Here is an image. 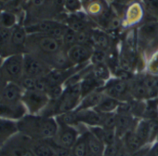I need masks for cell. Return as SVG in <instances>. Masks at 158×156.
Segmentation results:
<instances>
[{
	"label": "cell",
	"instance_id": "6da1fadb",
	"mask_svg": "<svg viewBox=\"0 0 158 156\" xmlns=\"http://www.w3.org/2000/svg\"><path fill=\"white\" fill-rule=\"evenodd\" d=\"M26 52L39 57L54 69H65L73 66L68 59L62 42L48 35L28 34Z\"/></svg>",
	"mask_w": 158,
	"mask_h": 156
},
{
	"label": "cell",
	"instance_id": "7a4b0ae2",
	"mask_svg": "<svg viewBox=\"0 0 158 156\" xmlns=\"http://www.w3.org/2000/svg\"><path fill=\"white\" fill-rule=\"evenodd\" d=\"M19 134L32 139L41 140L55 137L58 123L54 117L40 114H27L17 122Z\"/></svg>",
	"mask_w": 158,
	"mask_h": 156
},
{
	"label": "cell",
	"instance_id": "3957f363",
	"mask_svg": "<svg viewBox=\"0 0 158 156\" xmlns=\"http://www.w3.org/2000/svg\"><path fill=\"white\" fill-rule=\"evenodd\" d=\"M83 11L92 21V23L104 29L110 19L114 14L109 0H84Z\"/></svg>",
	"mask_w": 158,
	"mask_h": 156
},
{
	"label": "cell",
	"instance_id": "277c9868",
	"mask_svg": "<svg viewBox=\"0 0 158 156\" xmlns=\"http://www.w3.org/2000/svg\"><path fill=\"white\" fill-rule=\"evenodd\" d=\"M1 70L8 82L19 83L24 76L23 54H13L3 59Z\"/></svg>",
	"mask_w": 158,
	"mask_h": 156
},
{
	"label": "cell",
	"instance_id": "5b68a950",
	"mask_svg": "<svg viewBox=\"0 0 158 156\" xmlns=\"http://www.w3.org/2000/svg\"><path fill=\"white\" fill-rule=\"evenodd\" d=\"M49 100L47 93L39 90H25L22 97L28 114H40L48 106Z\"/></svg>",
	"mask_w": 158,
	"mask_h": 156
},
{
	"label": "cell",
	"instance_id": "8992f818",
	"mask_svg": "<svg viewBox=\"0 0 158 156\" xmlns=\"http://www.w3.org/2000/svg\"><path fill=\"white\" fill-rule=\"evenodd\" d=\"M105 95L114 97L121 102H129L133 99L127 81L117 77H112L102 87Z\"/></svg>",
	"mask_w": 158,
	"mask_h": 156
},
{
	"label": "cell",
	"instance_id": "52a82bcc",
	"mask_svg": "<svg viewBox=\"0 0 158 156\" xmlns=\"http://www.w3.org/2000/svg\"><path fill=\"white\" fill-rule=\"evenodd\" d=\"M23 69L24 76L32 78H44L53 68H51L39 57L26 52L23 54Z\"/></svg>",
	"mask_w": 158,
	"mask_h": 156
},
{
	"label": "cell",
	"instance_id": "ba28073f",
	"mask_svg": "<svg viewBox=\"0 0 158 156\" xmlns=\"http://www.w3.org/2000/svg\"><path fill=\"white\" fill-rule=\"evenodd\" d=\"M88 127L85 125H80L79 127L67 125L63 123H58V131L53 137L60 145L67 148L72 149V147L74 145V143L77 141L78 137L80 136L81 133Z\"/></svg>",
	"mask_w": 158,
	"mask_h": 156
},
{
	"label": "cell",
	"instance_id": "9c48e42d",
	"mask_svg": "<svg viewBox=\"0 0 158 156\" xmlns=\"http://www.w3.org/2000/svg\"><path fill=\"white\" fill-rule=\"evenodd\" d=\"M122 27L127 29L138 28L147 21L146 13L141 2L135 3L128 7L121 16Z\"/></svg>",
	"mask_w": 158,
	"mask_h": 156
},
{
	"label": "cell",
	"instance_id": "30bf717a",
	"mask_svg": "<svg viewBox=\"0 0 158 156\" xmlns=\"http://www.w3.org/2000/svg\"><path fill=\"white\" fill-rule=\"evenodd\" d=\"M94 48L91 45L75 43L67 51V56L73 65H81L90 63Z\"/></svg>",
	"mask_w": 158,
	"mask_h": 156
},
{
	"label": "cell",
	"instance_id": "8fae6325",
	"mask_svg": "<svg viewBox=\"0 0 158 156\" xmlns=\"http://www.w3.org/2000/svg\"><path fill=\"white\" fill-rule=\"evenodd\" d=\"M27 114L28 111L23 102L12 103L0 98V118L18 122Z\"/></svg>",
	"mask_w": 158,
	"mask_h": 156
},
{
	"label": "cell",
	"instance_id": "7c38bea8",
	"mask_svg": "<svg viewBox=\"0 0 158 156\" xmlns=\"http://www.w3.org/2000/svg\"><path fill=\"white\" fill-rule=\"evenodd\" d=\"M63 24L56 19H44L24 25L28 34H44L52 37L54 32Z\"/></svg>",
	"mask_w": 158,
	"mask_h": 156
},
{
	"label": "cell",
	"instance_id": "4fadbf2b",
	"mask_svg": "<svg viewBox=\"0 0 158 156\" xmlns=\"http://www.w3.org/2000/svg\"><path fill=\"white\" fill-rule=\"evenodd\" d=\"M28 33L23 24H18L12 28L10 38V55L24 54L26 52V41Z\"/></svg>",
	"mask_w": 158,
	"mask_h": 156
},
{
	"label": "cell",
	"instance_id": "5bb4252c",
	"mask_svg": "<svg viewBox=\"0 0 158 156\" xmlns=\"http://www.w3.org/2000/svg\"><path fill=\"white\" fill-rule=\"evenodd\" d=\"M75 117L78 124L85 125L88 128L102 126L104 114L99 112L95 109H75Z\"/></svg>",
	"mask_w": 158,
	"mask_h": 156
},
{
	"label": "cell",
	"instance_id": "9a60e30c",
	"mask_svg": "<svg viewBox=\"0 0 158 156\" xmlns=\"http://www.w3.org/2000/svg\"><path fill=\"white\" fill-rule=\"evenodd\" d=\"M116 126L115 132L119 139H121L127 132L134 130L138 120L130 112L127 111H116Z\"/></svg>",
	"mask_w": 158,
	"mask_h": 156
},
{
	"label": "cell",
	"instance_id": "2e32d148",
	"mask_svg": "<svg viewBox=\"0 0 158 156\" xmlns=\"http://www.w3.org/2000/svg\"><path fill=\"white\" fill-rule=\"evenodd\" d=\"M91 45L94 49L107 51L114 45V39L105 30L96 26L91 31Z\"/></svg>",
	"mask_w": 158,
	"mask_h": 156
},
{
	"label": "cell",
	"instance_id": "e0dca14e",
	"mask_svg": "<svg viewBox=\"0 0 158 156\" xmlns=\"http://www.w3.org/2000/svg\"><path fill=\"white\" fill-rule=\"evenodd\" d=\"M82 133H84L86 136L89 156H103L105 149L103 142H102L93 133H91L89 128H86Z\"/></svg>",
	"mask_w": 158,
	"mask_h": 156
},
{
	"label": "cell",
	"instance_id": "ac0fdd59",
	"mask_svg": "<svg viewBox=\"0 0 158 156\" xmlns=\"http://www.w3.org/2000/svg\"><path fill=\"white\" fill-rule=\"evenodd\" d=\"M91 69H92V65H91ZM91 69L80 82V89H81L82 97L88 96L89 94H90L92 92H95L99 89H102L104 85L103 82H100L97 78L92 74Z\"/></svg>",
	"mask_w": 158,
	"mask_h": 156
},
{
	"label": "cell",
	"instance_id": "d6986e66",
	"mask_svg": "<svg viewBox=\"0 0 158 156\" xmlns=\"http://www.w3.org/2000/svg\"><path fill=\"white\" fill-rule=\"evenodd\" d=\"M17 134H19L17 122L0 118V148Z\"/></svg>",
	"mask_w": 158,
	"mask_h": 156
},
{
	"label": "cell",
	"instance_id": "ffe728a7",
	"mask_svg": "<svg viewBox=\"0 0 158 156\" xmlns=\"http://www.w3.org/2000/svg\"><path fill=\"white\" fill-rule=\"evenodd\" d=\"M23 94V90L18 83L8 82L4 87L2 93L0 94V98H2L3 100L8 102L19 103V102H23L22 101Z\"/></svg>",
	"mask_w": 158,
	"mask_h": 156
},
{
	"label": "cell",
	"instance_id": "44dd1931",
	"mask_svg": "<svg viewBox=\"0 0 158 156\" xmlns=\"http://www.w3.org/2000/svg\"><path fill=\"white\" fill-rule=\"evenodd\" d=\"M121 141H122L123 146L126 148V149L130 154L137 151L138 149H139L140 148H142L143 146L146 145L141 140V138L136 134V132L134 130H131V131L127 132L121 138Z\"/></svg>",
	"mask_w": 158,
	"mask_h": 156
},
{
	"label": "cell",
	"instance_id": "7402d4cb",
	"mask_svg": "<svg viewBox=\"0 0 158 156\" xmlns=\"http://www.w3.org/2000/svg\"><path fill=\"white\" fill-rule=\"evenodd\" d=\"M104 95H105V93L103 92L102 88L89 94L88 96L82 97L81 102H80V104H79V106H78V108L76 109H96L97 106L102 101V99L104 96Z\"/></svg>",
	"mask_w": 158,
	"mask_h": 156
},
{
	"label": "cell",
	"instance_id": "603a6c76",
	"mask_svg": "<svg viewBox=\"0 0 158 156\" xmlns=\"http://www.w3.org/2000/svg\"><path fill=\"white\" fill-rule=\"evenodd\" d=\"M136 134L141 138L144 144H152V131H151V121L147 119H139L138 120L136 126L134 128Z\"/></svg>",
	"mask_w": 158,
	"mask_h": 156
},
{
	"label": "cell",
	"instance_id": "cb8c5ba5",
	"mask_svg": "<svg viewBox=\"0 0 158 156\" xmlns=\"http://www.w3.org/2000/svg\"><path fill=\"white\" fill-rule=\"evenodd\" d=\"M91 133H93L104 145L112 144L118 140L119 138L116 136L115 130L113 129H106L102 126H95L89 128Z\"/></svg>",
	"mask_w": 158,
	"mask_h": 156
},
{
	"label": "cell",
	"instance_id": "d4e9b609",
	"mask_svg": "<svg viewBox=\"0 0 158 156\" xmlns=\"http://www.w3.org/2000/svg\"><path fill=\"white\" fill-rule=\"evenodd\" d=\"M12 29L0 25V57L5 59L10 56V38Z\"/></svg>",
	"mask_w": 158,
	"mask_h": 156
},
{
	"label": "cell",
	"instance_id": "484cf974",
	"mask_svg": "<svg viewBox=\"0 0 158 156\" xmlns=\"http://www.w3.org/2000/svg\"><path fill=\"white\" fill-rule=\"evenodd\" d=\"M122 103L123 102H121V101H119L114 97H111L107 95H104L102 101L100 102V104L97 106V108L95 109L98 110L99 112L102 113V114L113 113V112L117 111V109H119V107Z\"/></svg>",
	"mask_w": 158,
	"mask_h": 156
},
{
	"label": "cell",
	"instance_id": "4316f807",
	"mask_svg": "<svg viewBox=\"0 0 158 156\" xmlns=\"http://www.w3.org/2000/svg\"><path fill=\"white\" fill-rule=\"evenodd\" d=\"M31 148L35 156H55L53 149L48 139L32 140Z\"/></svg>",
	"mask_w": 158,
	"mask_h": 156
},
{
	"label": "cell",
	"instance_id": "83f0119b",
	"mask_svg": "<svg viewBox=\"0 0 158 156\" xmlns=\"http://www.w3.org/2000/svg\"><path fill=\"white\" fill-rule=\"evenodd\" d=\"M92 65V64H91ZM92 74L97 78V79L103 82H107L111 78H112V71L109 68V66L106 64H97V65H92V69H91Z\"/></svg>",
	"mask_w": 158,
	"mask_h": 156
},
{
	"label": "cell",
	"instance_id": "f1b7e54d",
	"mask_svg": "<svg viewBox=\"0 0 158 156\" xmlns=\"http://www.w3.org/2000/svg\"><path fill=\"white\" fill-rule=\"evenodd\" d=\"M147 21H158V0H141Z\"/></svg>",
	"mask_w": 158,
	"mask_h": 156
},
{
	"label": "cell",
	"instance_id": "f546056e",
	"mask_svg": "<svg viewBox=\"0 0 158 156\" xmlns=\"http://www.w3.org/2000/svg\"><path fill=\"white\" fill-rule=\"evenodd\" d=\"M145 72L149 75L158 77V49L148 54L145 60Z\"/></svg>",
	"mask_w": 158,
	"mask_h": 156
},
{
	"label": "cell",
	"instance_id": "4dcf8cb0",
	"mask_svg": "<svg viewBox=\"0 0 158 156\" xmlns=\"http://www.w3.org/2000/svg\"><path fill=\"white\" fill-rule=\"evenodd\" d=\"M71 156H89L87 140L84 133H81L77 141L71 149Z\"/></svg>",
	"mask_w": 158,
	"mask_h": 156
},
{
	"label": "cell",
	"instance_id": "1f68e13d",
	"mask_svg": "<svg viewBox=\"0 0 158 156\" xmlns=\"http://www.w3.org/2000/svg\"><path fill=\"white\" fill-rule=\"evenodd\" d=\"M31 142L32 139L27 137L25 143L17 144L10 153L11 156H35L31 148Z\"/></svg>",
	"mask_w": 158,
	"mask_h": 156
},
{
	"label": "cell",
	"instance_id": "d6a6232c",
	"mask_svg": "<svg viewBox=\"0 0 158 156\" xmlns=\"http://www.w3.org/2000/svg\"><path fill=\"white\" fill-rule=\"evenodd\" d=\"M138 2H141V0H112L111 5L114 12L121 18V16L128 7Z\"/></svg>",
	"mask_w": 158,
	"mask_h": 156
},
{
	"label": "cell",
	"instance_id": "836d02e7",
	"mask_svg": "<svg viewBox=\"0 0 158 156\" xmlns=\"http://www.w3.org/2000/svg\"><path fill=\"white\" fill-rule=\"evenodd\" d=\"M18 24L20 23L18 22V16L16 15V13L7 10L3 12L1 20H0V25L9 29H12Z\"/></svg>",
	"mask_w": 158,
	"mask_h": 156
},
{
	"label": "cell",
	"instance_id": "e575fe53",
	"mask_svg": "<svg viewBox=\"0 0 158 156\" xmlns=\"http://www.w3.org/2000/svg\"><path fill=\"white\" fill-rule=\"evenodd\" d=\"M64 11L67 14H73L83 11V3L81 0H65Z\"/></svg>",
	"mask_w": 158,
	"mask_h": 156
},
{
	"label": "cell",
	"instance_id": "d590c367",
	"mask_svg": "<svg viewBox=\"0 0 158 156\" xmlns=\"http://www.w3.org/2000/svg\"><path fill=\"white\" fill-rule=\"evenodd\" d=\"M61 42H62L63 48L67 51L68 49H70L73 45H74L76 43V33L68 27L67 31L65 32V34L61 39Z\"/></svg>",
	"mask_w": 158,
	"mask_h": 156
},
{
	"label": "cell",
	"instance_id": "8d00e7d4",
	"mask_svg": "<svg viewBox=\"0 0 158 156\" xmlns=\"http://www.w3.org/2000/svg\"><path fill=\"white\" fill-rule=\"evenodd\" d=\"M121 147H122L121 139H118V140H116L115 142H114L112 144L105 145L103 156H117Z\"/></svg>",
	"mask_w": 158,
	"mask_h": 156
},
{
	"label": "cell",
	"instance_id": "74e56055",
	"mask_svg": "<svg viewBox=\"0 0 158 156\" xmlns=\"http://www.w3.org/2000/svg\"><path fill=\"white\" fill-rule=\"evenodd\" d=\"M106 57H107V51L94 49L93 54L90 59V63L92 65L97 64H106Z\"/></svg>",
	"mask_w": 158,
	"mask_h": 156
},
{
	"label": "cell",
	"instance_id": "f35d334b",
	"mask_svg": "<svg viewBox=\"0 0 158 156\" xmlns=\"http://www.w3.org/2000/svg\"><path fill=\"white\" fill-rule=\"evenodd\" d=\"M151 145H152V144H147V145L143 146L142 148H140V149H138L137 151L131 153L130 156H149Z\"/></svg>",
	"mask_w": 158,
	"mask_h": 156
},
{
	"label": "cell",
	"instance_id": "ab89813d",
	"mask_svg": "<svg viewBox=\"0 0 158 156\" xmlns=\"http://www.w3.org/2000/svg\"><path fill=\"white\" fill-rule=\"evenodd\" d=\"M149 156H158V140H156L151 145Z\"/></svg>",
	"mask_w": 158,
	"mask_h": 156
},
{
	"label": "cell",
	"instance_id": "60d3db41",
	"mask_svg": "<svg viewBox=\"0 0 158 156\" xmlns=\"http://www.w3.org/2000/svg\"><path fill=\"white\" fill-rule=\"evenodd\" d=\"M8 83V82L6 81L5 77L2 73V70H1V65H0V94L2 93L4 87L6 86V84Z\"/></svg>",
	"mask_w": 158,
	"mask_h": 156
},
{
	"label": "cell",
	"instance_id": "b9f144b4",
	"mask_svg": "<svg viewBox=\"0 0 158 156\" xmlns=\"http://www.w3.org/2000/svg\"><path fill=\"white\" fill-rule=\"evenodd\" d=\"M117 156H130V153L126 149V148H125V147L123 146V144H122V147H121V149H120V150H119Z\"/></svg>",
	"mask_w": 158,
	"mask_h": 156
},
{
	"label": "cell",
	"instance_id": "7bdbcfd3",
	"mask_svg": "<svg viewBox=\"0 0 158 156\" xmlns=\"http://www.w3.org/2000/svg\"><path fill=\"white\" fill-rule=\"evenodd\" d=\"M6 11V7H5V5L2 3V2H0V20H1V17H2V14H3V12Z\"/></svg>",
	"mask_w": 158,
	"mask_h": 156
},
{
	"label": "cell",
	"instance_id": "ee69618b",
	"mask_svg": "<svg viewBox=\"0 0 158 156\" xmlns=\"http://www.w3.org/2000/svg\"><path fill=\"white\" fill-rule=\"evenodd\" d=\"M0 156H11V154L10 153V152H3V153H1L0 154Z\"/></svg>",
	"mask_w": 158,
	"mask_h": 156
},
{
	"label": "cell",
	"instance_id": "f6af8a7d",
	"mask_svg": "<svg viewBox=\"0 0 158 156\" xmlns=\"http://www.w3.org/2000/svg\"><path fill=\"white\" fill-rule=\"evenodd\" d=\"M2 62H3V58H1V57H0V65H1Z\"/></svg>",
	"mask_w": 158,
	"mask_h": 156
},
{
	"label": "cell",
	"instance_id": "bcb514c9",
	"mask_svg": "<svg viewBox=\"0 0 158 156\" xmlns=\"http://www.w3.org/2000/svg\"><path fill=\"white\" fill-rule=\"evenodd\" d=\"M81 1H82V2H83V1H84V0H81Z\"/></svg>",
	"mask_w": 158,
	"mask_h": 156
}]
</instances>
